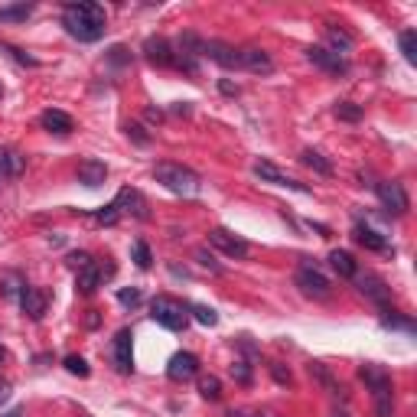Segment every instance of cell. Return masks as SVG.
<instances>
[{"mask_svg":"<svg viewBox=\"0 0 417 417\" xmlns=\"http://www.w3.org/2000/svg\"><path fill=\"white\" fill-rule=\"evenodd\" d=\"M4 52H10V59H17L20 66H36L33 56H26L23 49H17V46H4Z\"/></svg>","mask_w":417,"mask_h":417,"instance_id":"ab89813d","label":"cell"},{"mask_svg":"<svg viewBox=\"0 0 417 417\" xmlns=\"http://www.w3.org/2000/svg\"><path fill=\"white\" fill-rule=\"evenodd\" d=\"M358 378L372 388V394H392V378L382 372V368H375V365H362L358 368Z\"/></svg>","mask_w":417,"mask_h":417,"instance_id":"ffe728a7","label":"cell"},{"mask_svg":"<svg viewBox=\"0 0 417 417\" xmlns=\"http://www.w3.org/2000/svg\"><path fill=\"white\" fill-rule=\"evenodd\" d=\"M118 300L124 307H137L140 303V290H118Z\"/></svg>","mask_w":417,"mask_h":417,"instance_id":"60d3db41","label":"cell"},{"mask_svg":"<svg viewBox=\"0 0 417 417\" xmlns=\"http://www.w3.org/2000/svg\"><path fill=\"white\" fill-rule=\"evenodd\" d=\"M203 56H209L212 62H219L222 68H241V59H238V49L225 40H205V49Z\"/></svg>","mask_w":417,"mask_h":417,"instance_id":"9c48e42d","label":"cell"},{"mask_svg":"<svg viewBox=\"0 0 417 417\" xmlns=\"http://www.w3.org/2000/svg\"><path fill=\"white\" fill-rule=\"evenodd\" d=\"M144 56L150 66H160V68H173L176 66V52H173V46L163 40V36H150L144 43Z\"/></svg>","mask_w":417,"mask_h":417,"instance_id":"ba28073f","label":"cell"},{"mask_svg":"<svg viewBox=\"0 0 417 417\" xmlns=\"http://www.w3.org/2000/svg\"><path fill=\"white\" fill-rule=\"evenodd\" d=\"M352 238H356L362 248H368V251H378V255H394V248L388 245V238H385L382 231L368 229V225H356V229H352Z\"/></svg>","mask_w":417,"mask_h":417,"instance_id":"5bb4252c","label":"cell"},{"mask_svg":"<svg viewBox=\"0 0 417 417\" xmlns=\"http://www.w3.org/2000/svg\"><path fill=\"white\" fill-rule=\"evenodd\" d=\"M131 339H134V332H131V330H118V336H114V368H118L121 375H131V372H134Z\"/></svg>","mask_w":417,"mask_h":417,"instance_id":"4fadbf2b","label":"cell"},{"mask_svg":"<svg viewBox=\"0 0 417 417\" xmlns=\"http://www.w3.org/2000/svg\"><path fill=\"white\" fill-rule=\"evenodd\" d=\"M4 417H26V414H23V411H20V408H13V411H10V414H4Z\"/></svg>","mask_w":417,"mask_h":417,"instance_id":"c3c4849f","label":"cell"},{"mask_svg":"<svg viewBox=\"0 0 417 417\" xmlns=\"http://www.w3.org/2000/svg\"><path fill=\"white\" fill-rule=\"evenodd\" d=\"M68 264H72L75 271H82V267H88V264H92V258H88L85 251H78V255H68Z\"/></svg>","mask_w":417,"mask_h":417,"instance_id":"7bdbcfd3","label":"cell"},{"mask_svg":"<svg viewBox=\"0 0 417 417\" xmlns=\"http://www.w3.org/2000/svg\"><path fill=\"white\" fill-rule=\"evenodd\" d=\"M176 49H179V56L199 59V56H203V49H205V40H203V36H196V33H183L176 40Z\"/></svg>","mask_w":417,"mask_h":417,"instance_id":"d4e9b609","label":"cell"},{"mask_svg":"<svg viewBox=\"0 0 417 417\" xmlns=\"http://www.w3.org/2000/svg\"><path fill=\"white\" fill-rule=\"evenodd\" d=\"M330 417H349V414H342V411H332V414Z\"/></svg>","mask_w":417,"mask_h":417,"instance_id":"816d5d0a","label":"cell"},{"mask_svg":"<svg viewBox=\"0 0 417 417\" xmlns=\"http://www.w3.org/2000/svg\"><path fill=\"white\" fill-rule=\"evenodd\" d=\"M307 59L313 62V66H320L323 72H330V75H346V72H349V62L342 59V56H336V52H330L326 46H310Z\"/></svg>","mask_w":417,"mask_h":417,"instance_id":"52a82bcc","label":"cell"},{"mask_svg":"<svg viewBox=\"0 0 417 417\" xmlns=\"http://www.w3.org/2000/svg\"><path fill=\"white\" fill-rule=\"evenodd\" d=\"M238 59H241V68H248V72H274V62L271 56L264 49H258V46H245V49H238Z\"/></svg>","mask_w":417,"mask_h":417,"instance_id":"e0dca14e","label":"cell"},{"mask_svg":"<svg viewBox=\"0 0 417 417\" xmlns=\"http://www.w3.org/2000/svg\"><path fill=\"white\" fill-rule=\"evenodd\" d=\"M209 245L219 248L225 258H235V261L248 258V241L238 238V235L229 231V229H212V231H209Z\"/></svg>","mask_w":417,"mask_h":417,"instance_id":"5b68a950","label":"cell"},{"mask_svg":"<svg viewBox=\"0 0 417 417\" xmlns=\"http://www.w3.org/2000/svg\"><path fill=\"white\" fill-rule=\"evenodd\" d=\"M128 134H131V137H134L137 144H147V140H150V137H147V134H144V128H140V124H128Z\"/></svg>","mask_w":417,"mask_h":417,"instance_id":"ee69618b","label":"cell"},{"mask_svg":"<svg viewBox=\"0 0 417 417\" xmlns=\"http://www.w3.org/2000/svg\"><path fill=\"white\" fill-rule=\"evenodd\" d=\"M358 290H362L368 300H375L378 307H385V303L392 300V290H388V284H385L378 274H362V277H358Z\"/></svg>","mask_w":417,"mask_h":417,"instance_id":"2e32d148","label":"cell"},{"mask_svg":"<svg viewBox=\"0 0 417 417\" xmlns=\"http://www.w3.org/2000/svg\"><path fill=\"white\" fill-rule=\"evenodd\" d=\"M332 114H336L339 121H349V124H356V121H362V114H365V111H362V104H356V102H339L336 108H332Z\"/></svg>","mask_w":417,"mask_h":417,"instance_id":"f1b7e54d","label":"cell"},{"mask_svg":"<svg viewBox=\"0 0 417 417\" xmlns=\"http://www.w3.org/2000/svg\"><path fill=\"white\" fill-rule=\"evenodd\" d=\"M150 316H154V323H160L163 330H173V332H179V330H186L189 326L186 307L176 303V300H170V297H157L154 303H150Z\"/></svg>","mask_w":417,"mask_h":417,"instance_id":"3957f363","label":"cell"},{"mask_svg":"<svg viewBox=\"0 0 417 417\" xmlns=\"http://www.w3.org/2000/svg\"><path fill=\"white\" fill-rule=\"evenodd\" d=\"M33 13V4H13V7H0V23H20Z\"/></svg>","mask_w":417,"mask_h":417,"instance_id":"83f0119b","label":"cell"},{"mask_svg":"<svg viewBox=\"0 0 417 417\" xmlns=\"http://www.w3.org/2000/svg\"><path fill=\"white\" fill-rule=\"evenodd\" d=\"M375 414L378 417H394L392 394H375Z\"/></svg>","mask_w":417,"mask_h":417,"instance_id":"8d00e7d4","label":"cell"},{"mask_svg":"<svg viewBox=\"0 0 417 417\" xmlns=\"http://www.w3.org/2000/svg\"><path fill=\"white\" fill-rule=\"evenodd\" d=\"M297 287L307 294V297H316V300H323L330 297V281H326L323 274L316 271L313 264H300V271H297Z\"/></svg>","mask_w":417,"mask_h":417,"instance_id":"8992f818","label":"cell"},{"mask_svg":"<svg viewBox=\"0 0 417 417\" xmlns=\"http://www.w3.org/2000/svg\"><path fill=\"white\" fill-rule=\"evenodd\" d=\"M229 372H231V378H235L238 385H251V365H248V362H241V358H238V362H231Z\"/></svg>","mask_w":417,"mask_h":417,"instance_id":"e575fe53","label":"cell"},{"mask_svg":"<svg viewBox=\"0 0 417 417\" xmlns=\"http://www.w3.org/2000/svg\"><path fill=\"white\" fill-rule=\"evenodd\" d=\"M186 313H193V320L203 323V326H215V323H219V313H215L212 307H203V303H189Z\"/></svg>","mask_w":417,"mask_h":417,"instance_id":"f546056e","label":"cell"},{"mask_svg":"<svg viewBox=\"0 0 417 417\" xmlns=\"http://www.w3.org/2000/svg\"><path fill=\"white\" fill-rule=\"evenodd\" d=\"M147 121H157V124H160V121H163V114H160L157 108H147Z\"/></svg>","mask_w":417,"mask_h":417,"instance_id":"bcb514c9","label":"cell"},{"mask_svg":"<svg viewBox=\"0 0 417 417\" xmlns=\"http://www.w3.org/2000/svg\"><path fill=\"white\" fill-rule=\"evenodd\" d=\"M20 310H23L30 320H43L46 313V294L36 287H23V294H20Z\"/></svg>","mask_w":417,"mask_h":417,"instance_id":"ac0fdd59","label":"cell"},{"mask_svg":"<svg viewBox=\"0 0 417 417\" xmlns=\"http://www.w3.org/2000/svg\"><path fill=\"white\" fill-rule=\"evenodd\" d=\"M196 372H199V358L193 352H176L170 358V365H167L170 382H189V378H196Z\"/></svg>","mask_w":417,"mask_h":417,"instance_id":"8fae6325","label":"cell"},{"mask_svg":"<svg viewBox=\"0 0 417 417\" xmlns=\"http://www.w3.org/2000/svg\"><path fill=\"white\" fill-rule=\"evenodd\" d=\"M378 199H382L385 209H392L394 215H404L411 209L408 193H404L401 183H378Z\"/></svg>","mask_w":417,"mask_h":417,"instance_id":"30bf717a","label":"cell"},{"mask_svg":"<svg viewBox=\"0 0 417 417\" xmlns=\"http://www.w3.org/2000/svg\"><path fill=\"white\" fill-rule=\"evenodd\" d=\"M222 92H225V95H238V85H231V82H222Z\"/></svg>","mask_w":417,"mask_h":417,"instance_id":"7dc6e473","label":"cell"},{"mask_svg":"<svg viewBox=\"0 0 417 417\" xmlns=\"http://www.w3.org/2000/svg\"><path fill=\"white\" fill-rule=\"evenodd\" d=\"M199 394H203L205 401H219L222 398V382L215 378V375H205L203 382H199Z\"/></svg>","mask_w":417,"mask_h":417,"instance_id":"1f68e13d","label":"cell"},{"mask_svg":"<svg viewBox=\"0 0 417 417\" xmlns=\"http://www.w3.org/2000/svg\"><path fill=\"white\" fill-rule=\"evenodd\" d=\"M104 179H108V167L102 160H82L78 163V183L82 186H102Z\"/></svg>","mask_w":417,"mask_h":417,"instance_id":"d6986e66","label":"cell"},{"mask_svg":"<svg viewBox=\"0 0 417 417\" xmlns=\"http://www.w3.org/2000/svg\"><path fill=\"white\" fill-rule=\"evenodd\" d=\"M98 284H102V271H98L95 264H88V267H82V271L75 274V290L85 294V297H92L95 290H98Z\"/></svg>","mask_w":417,"mask_h":417,"instance_id":"603a6c76","label":"cell"},{"mask_svg":"<svg viewBox=\"0 0 417 417\" xmlns=\"http://www.w3.org/2000/svg\"><path fill=\"white\" fill-rule=\"evenodd\" d=\"M225 417H245V414H241V411H229V414H225Z\"/></svg>","mask_w":417,"mask_h":417,"instance_id":"f907efd6","label":"cell"},{"mask_svg":"<svg viewBox=\"0 0 417 417\" xmlns=\"http://www.w3.org/2000/svg\"><path fill=\"white\" fill-rule=\"evenodd\" d=\"M300 160L307 163L310 170H316V173H320V176H332V163L326 160V157L320 154V150H310V147H307V150L300 154Z\"/></svg>","mask_w":417,"mask_h":417,"instance_id":"4316f807","label":"cell"},{"mask_svg":"<svg viewBox=\"0 0 417 417\" xmlns=\"http://www.w3.org/2000/svg\"><path fill=\"white\" fill-rule=\"evenodd\" d=\"M196 261L203 264V267H209V271H212V274H219V271H222V264L215 261V258L209 255V251H205V248H199V251H196Z\"/></svg>","mask_w":417,"mask_h":417,"instance_id":"74e56055","label":"cell"},{"mask_svg":"<svg viewBox=\"0 0 417 417\" xmlns=\"http://www.w3.org/2000/svg\"><path fill=\"white\" fill-rule=\"evenodd\" d=\"M62 365H66L68 375H78V378H88V375H92V368H88V362L82 356H66Z\"/></svg>","mask_w":417,"mask_h":417,"instance_id":"836d02e7","label":"cell"},{"mask_svg":"<svg viewBox=\"0 0 417 417\" xmlns=\"http://www.w3.org/2000/svg\"><path fill=\"white\" fill-rule=\"evenodd\" d=\"M154 179L163 189L176 193V196H196L199 189H203V179L189 170V167H183V163H157Z\"/></svg>","mask_w":417,"mask_h":417,"instance_id":"7a4b0ae2","label":"cell"},{"mask_svg":"<svg viewBox=\"0 0 417 417\" xmlns=\"http://www.w3.org/2000/svg\"><path fill=\"white\" fill-rule=\"evenodd\" d=\"M326 40H330V46H332L330 52H336V56H346V52L352 49V36L346 33V30H336V26H326Z\"/></svg>","mask_w":417,"mask_h":417,"instance_id":"484cf974","label":"cell"},{"mask_svg":"<svg viewBox=\"0 0 417 417\" xmlns=\"http://www.w3.org/2000/svg\"><path fill=\"white\" fill-rule=\"evenodd\" d=\"M121 219V209H118V203H111V205H104L102 212L95 215V222H98V225H114V222Z\"/></svg>","mask_w":417,"mask_h":417,"instance_id":"d590c367","label":"cell"},{"mask_svg":"<svg viewBox=\"0 0 417 417\" xmlns=\"http://www.w3.org/2000/svg\"><path fill=\"white\" fill-rule=\"evenodd\" d=\"M385 326H388V330H408V332H414V323H411V320H398V316H385Z\"/></svg>","mask_w":417,"mask_h":417,"instance_id":"b9f144b4","label":"cell"},{"mask_svg":"<svg viewBox=\"0 0 417 417\" xmlns=\"http://www.w3.org/2000/svg\"><path fill=\"white\" fill-rule=\"evenodd\" d=\"M131 255H134V264L140 267V271H147V267L154 264V255H150V248H147V241H134V248H131Z\"/></svg>","mask_w":417,"mask_h":417,"instance_id":"d6a6232c","label":"cell"},{"mask_svg":"<svg viewBox=\"0 0 417 417\" xmlns=\"http://www.w3.org/2000/svg\"><path fill=\"white\" fill-rule=\"evenodd\" d=\"M4 362H7V352H4V346H0V365H4Z\"/></svg>","mask_w":417,"mask_h":417,"instance_id":"681fc988","label":"cell"},{"mask_svg":"<svg viewBox=\"0 0 417 417\" xmlns=\"http://www.w3.org/2000/svg\"><path fill=\"white\" fill-rule=\"evenodd\" d=\"M307 368H310V375H313V382H320L330 394H342V392H346V388L339 385V378H336V375H332L330 368L323 365V362H310Z\"/></svg>","mask_w":417,"mask_h":417,"instance_id":"44dd1931","label":"cell"},{"mask_svg":"<svg viewBox=\"0 0 417 417\" xmlns=\"http://www.w3.org/2000/svg\"><path fill=\"white\" fill-rule=\"evenodd\" d=\"M251 173H255L261 183H271V186H284V189H294V193H313V189L307 186V183H300V179H294V176H287L284 170H277L271 160H258L255 167H251Z\"/></svg>","mask_w":417,"mask_h":417,"instance_id":"277c9868","label":"cell"},{"mask_svg":"<svg viewBox=\"0 0 417 417\" xmlns=\"http://www.w3.org/2000/svg\"><path fill=\"white\" fill-rule=\"evenodd\" d=\"M261 417H267V414H261Z\"/></svg>","mask_w":417,"mask_h":417,"instance_id":"f5cc1de1","label":"cell"},{"mask_svg":"<svg viewBox=\"0 0 417 417\" xmlns=\"http://www.w3.org/2000/svg\"><path fill=\"white\" fill-rule=\"evenodd\" d=\"M62 26L78 43H98L104 36V7L98 4H68L62 13Z\"/></svg>","mask_w":417,"mask_h":417,"instance_id":"6da1fadb","label":"cell"},{"mask_svg":"<svg viewBox=\"0 0 417 417\" xmlns=\"http://www.w3.org/2000/svg\"><path fill=\"white\" fill-rule=\"evenodd\" d=\"M26 170V157L13 147H0V183H10V179L23 176Z\"/></svg>","mask_w":417,"mask_h":417,"instance_id":"7c38bea8","label":"cell"},{"mask_svg":"<svg viewBox=\"0 0 417 417\" xmlns=\"http://www.w3.org/2000/svg\"><path fill=\"white\" fill-rule=\"evenodd\" d=\"M4 401H10V382L0 378V404H4Z\"/></svg>","mask_w":417,"mask_h":417,"instance_id":"f6af8a7d","label":"cell"},{"mask_svg":"<svg viewBox=\"0 0 417 417\" xmlns=\"http://www.w3.org/2000/svg\"><path fill=\"white\" fill-rule=\"evenodd\" d=\"M267 368H271V375H274V378H277L281 385H290V382H294V375H290V368H284L281 362H271Z\"/></svg>","mask_w":417,"mask_h":417,"instance_id":"f35d334b","label":"cell"},{"mask_svg":"<svg viewBox=\"0 0 417 417\" xmlns=\"http://www.w3.org/2000/svg\"><path fill=\"white\" fill-rule=\"evenodd\" d=\"M330 267L339 274V277H356V274H358L356 258H352L349 251H339V248H336V251H330Z\"/></svg>","mask_w":417,"mask_h":417,"instance_id":"7402d4cb","label":"cell"},{"mask_svg":"<svg viewBox=\"0 0 417 417\" xmlns=\"http://www.w3.org/2000/svg\"><path fill=\"white\" fill-rule=\"evenodd\" d=\"M40 124H43L49 134H59V137H66V134L75 131V121L68 118L66 111H59V108H46L43 114H40Z\"/></svg>","mask_w":417,"mask_h":417,"instance_id":"9a60e30c","label":"cell"},{"mask_svg":"<svg viewBox=\"0 0 417 417\" xmlns=\"http://www.w3.org/2000/svg\"><path fill=\"white\" fill-rule=\"evenodd\" d=\"M398 43H401V52H404V59L414 66V62H417V33H414V30H404V33L398 36Z\"/></svg>","mask_w":417,"mask_h":417,"instance_id":"4dcf8cb0","label":"cell"},{"mask_svg":"<svg viewBox=\"0 0 417 417\" xmlns=\"http://www.w3.org/2000/svg\"><path fill=\"white\" fill-rule=\"evenodd\" d=\"M114 203H118V209H121V205H131L128 212H134L137 219H147V203H144V196H140L137 189H121Z\"/></svg>","mask_w":417,"mask_h":417,"instance_id":"cb8c5ba5","label":"cell"}]
</instances>
